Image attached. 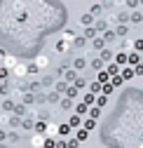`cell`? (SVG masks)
<instances>
[{
  "label": "cell",
  "mask_w": 143,
  "mask_h": 148,
  "mask_svg": "<svg viewBox=\"0 0 143 148\" xmlns=\"http://www.w3.org/2000/svg\"><path fill=\"white\" fill-rule=\"evenodd\" d=\"M92 45H94L96 49H103V38H101V35H96V38L92 40Z\"/></svg>",
  "instance_id": "cb8c5ba5"
},
{
  "label": "cell",
  "mask_w": 143,
  "mask_h": 148,
  "mask_svg": "<svg viewBox=\"0 0 143 148\" xmlns=\"http://www.w3.org/2000/svg\"><path fill=\"white\" fill-rule=\"evenodd\" d=\"M59 73L63 75V82H75V80H78V73H75V71H66V68H61Z\"/></svg>",
  "instance_id": "7a4b0ae2"
},
{
  "label": "cell",
  "mask_w": 143,
  "mask_h": 148,
  "mask_svg": "<svg viewBox=\"0 0 143 148\" xmlns=\"http://www.w3.org/2000/svg\"><path fill=\"white\" fill-rule=\"evenodd\" d=\"M7 75H10V71H7V68H0V80L5 82V80H7Z\"/></svg>",
  "instance_id": "8d00e7d4"
},
{
  "label": "cell",
  "mask_w": 143,
  "mask_h": 148,
  "mask_svg": "<svg viewBox=\"0 0 143 148\" xmlns=\"http://www.w3.org/2000/svg\"><path fill=\"white\" fill-rule=\"evenodd\" d=\"M7 139V132H5V129H0V141H5Z\"/></svg>",
  "instance_id": "b9f144b4"
},
{
  "label": "cell",
  "mask_w": 143,
  "mask_h": 148,
  "mask_svg": "<svg viewBox=\"0 0 143 148\" xmlns=\"http://www.w3.org/2000/svg\"><path fill=\"white\" fill-rule=\"evenodd\" d=\"M42 143H45V136H40V134H33L31 136V146L33 148H42Z\"/></svg>",
  "instance_id": "52a82bcc"
},
{
  "label": "cell",
  "mask_w": 143,
  "mask_h": 148,
  "mask_svg": "<svg viewBox=\"0 0 143 148\" xmlns=\"http://www.w3.org/2000/svg\"><path fill=\"white\" fill-rule=\"evenodd\" d=\"M54 148H66V141H59V143H57Z\"/></svg>",
  "instance_id": "7bdbcfd3"
},
{
  "label": "cell",
  "mask_w": 143,
  "mask_h": 148,
  "mask_svg": "<svg viewBox=\"0 0 143 148\" xmlns=\"http://www.w3.org/2000/svg\"><path fill=\"white\" fill-rule=\"evenodd\" d=\"M120 78H122V82H124V80H131V78H134V68H122V71H120Z\"/></svg>",
  "instance_id": "30bf717a"
},
{
  "label": "cell",
  "mask_w": 143,
  "mask_h": 148,
  "mask_svg": "<svg viewBox=\"0 0 143 148\" xmlns=\"http://www.w3.org/2000/svg\"><path fill=\"white\" fill-rule=\"evenodd\" d=\"M14 75H16V78L28 75V66H26V64H16V66H14Z\"/></svg>",
  "instance_id": "8992f818"
},
{
  "label": "cell",
  "mask_w": 143,
  "mask_h": 148,
  "mask_svg": "<svg viewBox=\"0 0 143 148\" xmlns=\"http://www.w3.org/2000/svg\"><path fill=\"white\" fill-rule=\"evenodd\" d=\"M78 146H80V143H78L75 139H68V141H66V148H78Z\"/></svg>",
  "instance_id": "e575fe53"
},
{
  "label": "cell",
  "mask_w": 143,
  "mask_h": 148,
  "mask_svg": "<svg viewBox=\"0 0 143 148\" xmlns=\"http://www.w3.org/2000/svg\"><path fill=\"white\" fill-rule=\"evenodd\" d=\"M80 24H82L84 28H92V26H94V16L89 14V12H84V14L80 16Z\"/></svg>",
  "instance_id": "277c9868"
},
{
  "label": "cell",
  "mask_w": 143,
  "mask_h": 148,
  "mask_svg": "<svg viewBox=\"0 0 143 148\" xmlns=\"http://www.w3.org/2000/svg\"><path fill=\"white\" fill-rule=\"evenodd\" d=\"M80 87H84V80H82V78H78V80H75V89H80Z\"/></svg>",
  "instance_id": "ab89813d"
},
{
  "label": "cell",
  "mask_w": 143,
  "mask_h": 148,
  "mask_svg": "<svg viewBox=\"0 0 143 148\" xmlns=\"http://www.w3.org/2000/svg\"><path fill=\"white\" fill-rule=\"evenodd\" d=\"M141 19H143V14H141V12H134V14L129 16V21H131V24H138Z\"/></svg>",
  "instance_id": "484cf974"
},
{
  "label": "cell",
  "mask_w": 143,
  "mask_h": 148,
  "mask_svg": "<svg viewBox=\"0 0 143 148\" xmlns=\"http://www.w3.org/2000/svg\"><path fill=\"white\" fill-rule=\"evenodd\" d=\"M45 129H47V122L40 120V122H35V132H38L40 136H45Z\"/></svg>",
  "instance_id": "2e32d148"
},
{
  "label": "cell",
  "mask_w": 143,
  "mask_h": 148,
  "mask_svg": "<svg viewBox=\"0 0 143 148\" xmlns=\"http://www.w3.org/2000/svg\"><path fill=\"white\" fill-rule=\"evenodd\" d=\"M106 101H108V99L99 94V97H96V108H103V106H106Z\"/></svg>",
  "instance_id": "f546056e"
},
{
  "label": "cell",
  "mask_w": 143,
  "mask_h": 148,
  "mask_svg": "<svg viewBox=\"0 0 143 148\" xmlns=\"http://www.w3.org/2000/svg\"><path fill=\"white\" fill-rule=\"evenodd\" d=\"M113 33H115V38H117V35H127V33H129V26H127V24H120Z\"/></svg>",
  "instance_id": "9a60e30c"
},
{
  "label": "cell",
  "mask_w": 143,
  "mask_h": 148,
  "mask_svg": "<svg viewBox=\"0 0 143 148\" xmlns=\"http://www.w3.org/2000/svg\"><path fill=\"white\" fill-rule=\"evenodd\" d=\"M66 89H68V85H66L63 80H61V82H57V97H59V94H66Z\"/></svg>",
  "instance_id": "d6986e66"
},
{
  "label": "cell",
  "mask_w": 143,
  "mask_h": 148,
  "mask_svg": "<svg viewBox=\"0 0 143 148\" xmlns=\"http://www.w3.org/2000/svg\"><path fill=\"white\" fill-rule=\"evenodd\" d=\"M103 40H115V33H113V31H108V33H106V38H103Z\"/></svg>",
  "instance_id": "60d3db41"
},
{
  "label": "cell",
  "mask_w": 143,
  "mask_h": 148,
  "mask_svg": "<svg viewBox=\"0 0 143 148\" xmlns=\"http://www.w3.org/2000/svg\"><path fill=\"white\" fill-rule=\"evenodd\" d=\"M87 136H89V132H87V129H82V127L75 132V141H78V143H80V141H87Z\"/></svg>",
  "instance_id": "7c38bea8"
},
{
  "label": "cell",
  "mask_w": 143,
  "mask_h": 148,
  "mask_svg": "<svg viewBox=\"0 0 143 148\" xmlns=\"http://www.w3.org/2000/svg\"><path fill=\"white\" fill-rule=\"evenodd\" d=\"M113 64H117L120 68L127 64V52H117V54H113Z\"/></svg>",
  "instance_id": "5b68a950"
},
{
  "label": "cell",
  "mask_w": 143,
  "mask_h": 148,
  "mask_svg": "<svg viewBox=\"0 0 143 148\" xmlns=\"http://www.w3.org/2000/svg\"><path fill=\"white\" fill-rule=\"evenodd\" d=\"M3 85H5V82H3V80H0V87H3Z\"/></svg>",
  "instance_id": "ee69618b"
},
{
  "label": "cell",
  "mask_w": 143,
  "mask_h": 148,
  "mask_svg": "<svg viewBox=\"0 0 143 148\" xmlns=\"http://www.w3.org/2000/svg\"><path fill=\"white\" fill-rule=\"evenodd\" d=\"M89 89H92V94H94V97L101 94V85H99V82H92V85H89Z\"/></svg>",
  "instance_id": "44dd1931"
},
{
  "label": "cell",
  "mask_w": 143,
  "mask_h": 148,
  "mask_svg": "<svg viewBox=\"0 0 143 148\" xmlns=\"http://www.w3.org/2000/svg\"><path fill=\"white\" fill-rule=\"evenodd\" d=\"M82 103H84V106H94V103H96V97H94V94H84V97H82Z\"/></svg>",
  "instance_id": "ac0fdd59"
},
{
  "label": "cell",
  "mask_w": 143,
  "mask_h": 148,
  "mask_svg": "<svg viewBox=\"0 0 143 148\" xmlns=\"http://www.w3.org/2000/svg\"><path fill=\"white\" fill-rule=\"evenodd\" d=\"M16 64H19V61H16L14 57H5V66H3V68H7V71H14V66H16Z\"/></svg>",
  "instance_id": "5bb4252c"
},
{
  "label": "cell",
  "mask_w": 143,
  "mask_h": 148,
  "mask_svg": "<svg viewBox=\"0 0 143 148\" xmlns=\"http://www.w3.org/2000/svg\"><path fill=\"white\" fill-rule=\"evenodd\" d=\"M120 71H122V68H120L117 64H113V61H110V64H106V73H108V78H117V75H120Z\"/></svg>",
  "instance_id": "6da1fadb"
},
{
  "label": "cell",
  "mask_w": 143,
  "mask_h": 148,
  "mask_svg": "<svg viewBox=\"0 0 143 148\" xmlns=\"http://www.w3.org/2000/svg\"><path fill=\"white\" fill-rule=\"evenodd\" d=\"M54 146H57V141H54V139H47V136H45V143H42V148H54Z\"/></svg>",
  "instance_id": "f1b7e54d"
},
{
  "label": "cell",
  "mask_w": 143,
  "mask_h": 148,
  "mask_svg": "<svg viewBox=\"0 0 143 148\" xmlns=\"http://www.w3.org/2000/svg\"><path fill=\"white\" fill-rule=\"evenodd\" d=\"M12 108H14L12 101H3V110H12Z\"/></svg>",
  "instance_id": "f35d334b"
},
{
  "label": "cell",
  "mask_w": 143,
  "mask_h": 148,
  "mask_svg": "<svg viewBox=\"0 0 143 148\" xmlns=\"http://www.w3.org/2000/svg\"><path fill=\"white\" fill-rule=\"evenodd\" d=\"M87 115H89V120H99V118H101V108L92 106V108H89V113H87Z\"/></svg>",
  "instance_id": "4fadbf2b"
},
{
  "label": "cell",
  "mask_w": 143,
  "mask_h": 148,
  "mask_svg": "<svg viewBox=\"0 0 143 148\" xmlns=\"http://www.w3.org/2000/svg\"><path fill=\"white\" fill-rule=\"evenodd\" d=\"M134 52H138V54H141V52H143V38H141V40H136V42H134Z\"/></svg>",
  "instance_id": "4dcf8cb0"
},
{
  "label": "cell",
  "mask_w": 143,
  "mask_h": 148,
  "mask_svg": "<svg viewBox=\"0 0 143 148\" xmlns=\"http://www.w3.org/2000/svg\"><path fill=\"white\" fill-rule=\"evenodd\" d=\"M127 64H129V68L138 66V64H141V54H138V52H131V54H127Z\"/></svg>",
  "instance_id": "3957f363"
},
{
  "label": "cell",
  "mask_w": 143,
  "mask_h": 148,
  "mask_svg": "<svg viewBox=\"0 0 143 148\" xmlns=\"http://www.w3.org/2000/svg\"><path fill=\"white\" fill-rule=\"evenodd\" d=\"M84 64H87L84 59H75V64H73V66H75V71H80V68H84Z\"/></svg>",
  "instance_id": "d6a6232c"
},
{
  "label": "cell",
  "mask_w": 143,
  "mask_h": 148,
  "mask_svg": "<svg viewBox=\"0 0 143 148\" xmlns=\"http://www.w3.org/2000/svg\"><path fill=\"white\" fill-rule=\"evenodd\" d=\"M94 127H96V120H84V127H82V129H87V132H92Z\"/></svg>",
  "instance_id": "d4e9b609"
},
{
  "label": "cell",
  "mask_w": 143,
  "mask_h": 148,
  "mask_svg": "<svg viewBox=\"0 0 143 148\" xmlns=\"http://www.w3.org/2000/svg\"><path fill=\"white\" fill-rule=\"evenodd\" d=\"M82 38L87 40V38H96V31H94V26L92 28H84V35H82Z\"/></svg>",
  "instance_id": "603a6c76"
},
{
  "label": "cell",
  "mask_w": 143,
  "mask_h": 148,
  "mask_svg": "<svg viewBox=\"0 0 143 148\" xmlns=\"http://www.w3.org/2000/svg\"><path fill=\"white\" fill-rule=\"evenodd\" d=\"M73 40H75V33L70 31V28H66V31H63V42L70 47V42H73Z\"/></svg>",
  "instance_id": "8fae6325"
},
{
  "label": "cell",
  "mask_w": 143,
  "mask_h": 148,
  "mask_svg": "<svg viewBox=\"0 0 143 148\" xmlns=\"http://www.w3.org/2000/svg\"><path fill=\"white\" fill-rule=\"evenodd\" d=\"M92 66H94L96 71H103V61H101V59H94V61H92Z\"/></svg>",
  "instance_id": "836d02e7"
},
{
  "label": "cell",
  "mask_w": 143,
  "mask_h": 148,
  "mask_svg": "<svg viewBox=\"0 0 143 148\" xmlns=\"http://www.w3.org/2000/svg\"><path fill=\"white\" fill-rule=\"evenodd\" d=\"M101 7H103V5H99V3H96V5H92V10H89V14H92V16H94V14H99V12H101Z\"/></svg>",
  "instance_id": "1f68e13d"
},
{
  "label": "cell",
  "mask_w": 143,
  "mask_h": 148,
  "mask_svg": "<svg viewBox=\"0 0 143 148\" xmlns=\"http://www.w3.org/2000/svg\"><path fill=\"white\" fill-rule=\"evenodd\" d=\"M134 75H143V64H138V66H134Z\"/></svg>",
  "instance_id": "74e56055"
},
{
  "label": "cell",
  "mask_w": 143,
  "mask_h": 148,
  "mask_svg": "<svg viewBox=\"0 0 143 148\" xmlns=\"http://www.w3.org/2000/svg\"><path fill=\"white\" fill-rule=\"evenodd\" d=\"M49 64V59L45 57V54H40V57H38V61H35V68H45Z\"/></svg>",
  "instance_id": "e0dca14e"
},
{
  "label": "cell",
  "mask_w": 143,
  "mask_h": 148,
  "mask_svg": "<svg viewBox=\"0 0 143 148\" xmlns=\"http://www.w3.org/2000/svg\"><path fill=\"white\" fill-rule=\"evenodd\" d=\"M99 59H101L103 64H110V61H113V52H110V49H101Z\"/></svg>",
  "instance_id": "ba28073f"
},
{
  "label": "cell",
  "mask_w": 143,
  "mask_h": 148,
  "mask_svg": "<svg viewBox=\"0 0 143 148\" xmlns=\"http://www.w3.org/2000/svg\"><path fill=\"white\" fill-rule=\"evenodd\" d=\"M75 97H78V89H75V87H68V89H66V99H70V101H73Z\"/></svg>",
  "instance_id": "ffe728a7"
},
{
  "label": "cell",
  "mask_w": 143,
  "mask_h": 148,
  "mask_svg": "<svg viewBox=\"0 0 143 148\" xmlns=\"http://www.w3.org/2000/svg\"><path fill=\"white\" fill-rule=\"evenodd\" d=\"M73 134V129H70L68 125H59V129H57V136H70Z\"/></svg>",
  "instance_id": "9c48e42d"
},
{
  "label": "cell",
  "mask_w": 143,
  "mask_h": 148,
  "mask_svg": "<svg viewBox=\"0 0 143 148\" xmlns=\"http://www.w3.org/2000/svg\"><path fill=\"white\" fill-rule=\"evenodd\" d=\"M84 42H87V40L82 38V35H75V40H73V45H75V47H84Z\"/></svg>",
  "instance_id": "83f0119b"
},
{
  "label": "cell",
  "mask_w": 143,
  "mask_h": 148,
  "mask_svg": "<svg viewBox=\"0 0 143 148\" xmlns=\"http://www.w3.org/2000/svg\"><path fill=\"white\" fill-rule=\"evenodd\" d=\"M75 113H78V118H82V115L87 113V106H84V103H78V108H75Z\"/></svg>",
  "instance_id": "4316f807"
},
{
  "label": "cell",
  "mask_w": 143,
  "mask_h": 148,
  "mask_svg": "<svg viewBox=\"0 0 143 148\" xmlns=\"http://www.w3.org/2000/svg\"><path fill=\"white\" fill-rule=\"evenodd\" d=\"M70 106H73V101H70V99H61V108H66V110H68Z\"/></svg>",
  "instance_id": "d590c367"
},
{
  "label": "cell",
  "mask_w": 143,
  "mask_h": 148,
  "mask_svg": "<svg viewBox=\"0 0 143 148\" xmlns=\"http://www.w3.org/2000/svg\"><path fill=\"white\" fill-rule=\"evenodd\" d=\"M80 125H82V118H78V115H75V118H70V122H68L70 129H73V127H80Z\"/></svg>",
  "instance_id": "7402d4cb"
}]
</instances>
